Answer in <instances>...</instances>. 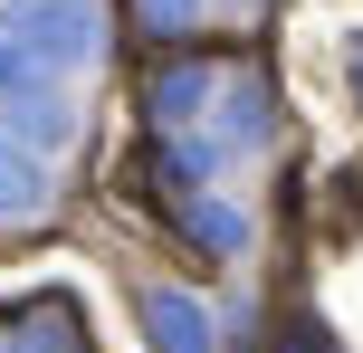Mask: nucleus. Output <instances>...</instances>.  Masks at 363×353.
Here are the masks:
<instances>
[{"mask_svg":"<svg viewBox=\"0 0 363 353\" xmlns=\"http://www.w3.org/2000/svg\"><path fill=\"white\" fill-rule=\"evenodd\" d=\"M10 38L57 57V67H77L96 48V19H86V0H10Z\"/></svg>","mask_w":363,"mask_h":353,"instance_id":"1","label":"nucleus"},{"mask_svg":"<svg viewBox=\"0 0 363 353\" xmlns=\"http://www.w3.org/2000/svg\"><path fill=\"white\" fill-rule=\"evenodd\" d=\"M144 325H153V353H211V316H201L191 296H144Z\"/></svg>","mask_w":363,"mask_h":353,"instance_id":"2","label":"nucleus"},{"mask_svg":"<svg viewBox=\"0 0 363 353\" xmlns=\"http://www.w3.org/2000/svg\"><path fill=\"white\" fill-rule=\"evenodd\" d=\"M38 201V163H19V153H0V210Z\"/></svg>","mask_w":363,"mask_h":353,"instance_id":"3","label":"nucleus"},{"mask_svg":"<svg viewBox=\"0 0 363 353\" xmlns=\"http://www.w3.org/2000/svg\"><path fill=\"white\" fill-rule=\"evenodd\" d=\"M144 19H153V29H182V19H191V0H144Z\"/></svg>","mask_w":363,"mask_h":353,"instance_id":"4","label":"nucleus"}]
</instances>
